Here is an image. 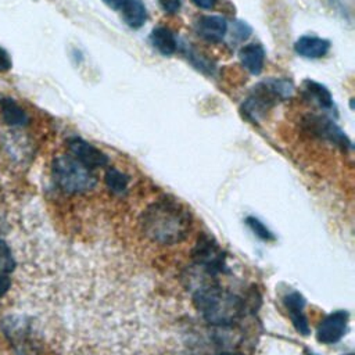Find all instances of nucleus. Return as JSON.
<instances>
[{
  "instance_id": "nucleus-1",
  "label": "nucleus",
  "mask_w": 355,
  "mask_h": 355,
  "mask_svg": "<svg viewBox=\"0 0 355 355\" xmlns=\"http://www.w3.org/2000/svg\"><path fill=\"white\" fill-rule=\"evenodd\" d=\"M139 223L141 233L150 241L161 245H173L189 236L191 216L178 201L159 198L143 211Z\"/></svg>"
},
{
  "instance_id": "nucleus-2",
  "label": "nucleus",
  "mask_w": 355,
  "mask_h": 355,
  "mask_svg": "<svg viewBox=\"0 0 355 355\" xmlns=\"http://www.w3.org/2000/svg\"><path fill=\"white\" fill-rule=\"evenodd\" d=\"M193 304L200 315L212 326L230 327L245 316V300L222 287L215 279L197 286L193 291Z\"/></svg>"
},
{
  "instance_id": "nucleus-3",
  "label": "nucleus",
  "mask_w": 355,
  "mask_h": 355,
  "mask_svg": "<svg viewBox=\"0 0 355 355\" xmlns=\"http://www.w3.org/2000/svg\"><path fill=\"white\" fill-rule=\"evenodd\" d=\"M293 83L287 79H268L252 87L251 94L241 104V112L252 123L261 122L280 100L293 93Z\"/></svg>"
},
{
  "instance_id": "nucleus-4",
  "label": "nucleus",
  "mask_w": 355,
  "mask_h": 355,
  "mask_svg": "<svg viewBox=\"0 0 355 355\" xmlns=\"http://www.w3.org/2000/svg\"><path fill=\"white\" fill-rule=\"evenodd\" d=\"M51 173L55 184L68 194H82L90 191L97 184L93 171L82 165L71 154L54 158Z\"/></svg>"
},
{
  "instance_id": "nucleus-5",
  "label": "nucleus",
  "mask_w": 355,
  "mask_h": 355,
  "mask_svg": "<svg viewBox=\"0 0 355 355\" xmlns=\"http://www.w3.org/2000/svg\"><path fill=\"white\" fill-rule=\"evenodd\" d=\"M194 265L208 277L216 279L219 275L229 273L227 254L219 243L209 234L201 233L191 250Z\"/></svg>"
},
{
  "instance_id": "nucleus-6",
  "label": "nucleus",
  "mask_w": 355,
  "mask_h": 355,
  "mask_svg": "<svg viewBox=\"0 0 355 355\" xmlns=\"http://www.w3.org/2000/svg\"><path fill=\"white\" fill-rule=\"evenodd\" d=\"M349 313L347 311H334L324 316L316 329V340L322 344L331 345L338 343L348 330Z\"/></svg>"
},
{
  "instance_id": "nucleus-7",
  "label": "nucleus",
  "mask_w": 355,
  "mask_h": 355,
  "mask_svg": "<svg viewBox=\"0 0 355 355\" xmlns=\"http://www.w3.org/2000/svg\"><path fill=\"white\" fill-rule=\"evenodd\" d=\"M69 154L89 169L103 168L108 164V157L96 146L80 137H69L67 141Z\"/></svg>"
},
{
  "instance_id": "nucleus-8",
  "label": "nucleus",
  "mask_w": 355,
  "mask_h": 355,
  "mask_svg": "<svg viewBox=\"0 0 355 355\" xmlns=\"http://www.w3.org/2000/svg\"><path fill=\"white\" fill-rule=\"evenodd\" d=\"M304 123L312 135H315L320 139L329 140V141L334 143L336 146H340L341 148L351 147L349 139L344 135V132L331 119H329L326 116L312 115V116H308L304 121Z\"/></svg>"
},
{
  "instance_id": "nucleus-9",
  "label": "nucleus",
  "mask_w": 355,
  "mask_h": 355,
  "mask_svg": "<svg viewBox=\"0 0 355 355\" xmlns=\"http://www.w3.org/2000/svg\"><path fill=\"white\" fill-rule=\"evenodd\" d=\"M283 302L284 306L287 309V313L290 316V320L294 326V329L302 334V336H308L311 329H309V323H308V318L305 315V298L301 293L298 291H290L283 297Z\"/></svg>"
},
{
  "instance_id": "nucleus-10",
  "label": "nucleus",
  "mask_w": 355,
  "mask_h": 355,
  "mask_svg": "<svg viewBox=\"0 0 355 355\" xmlns=\"http://www.w3.org/2000/svg\"><path fill=\"white\" fill-rule=\"evenodd\" d=\"M196 33L207 42H220L227 33V21L219 15H201L194 22Z\"/></svg>"
},
{
  "instance_id": "nucleus-11",
  "label": "nucleus",
  "mask_w": 355,
  "mask_h": 355,
  "mask_svg": "<svg viewBox=\"0 0 355 355\" xmlns=\"http://www.w3.org/2000/svg\"><path fill=\"white\" fill-rule=\"evenodd\" d=\"M330 49V42L318 36H301L294 43V50L298 55L304 58H320L327 54Z\"/></svg>"
},
{
  "instance_id": "nucleus-12",
  "label": "nucleus",
  "mask_w": 355,
  "mask_h": 355,
  "mask_svg": "<svg viewBox=\"0 0 355 355\" xmlns=\"http://www.w3.org/2000/svg\"><path fill=\"white\" fill-rule=\"evenodd\" d=\"M239 58L243 67L252 75H258L263 69L265 50L259 43H250L240 49Z\"/></svg>"
},
{
  "instance_id": "nucleus-13",
  "label": "nucleus",
  "mask_w": 355,
  "mask_h": 355,
  "mask_svg": "<svg viewBox=\"0 0 355 355\" xmlns=\"http://www.w3.org/2000/svg\"><path fill=\"white\" fill-rule=\"evenodd\" d=\"M304 94L306 100H311L312 103L318 104L323 110H331L333 108V97L329 92V89L315 80L306 79L302 83Z\"/></svg>"
},
{
  "instance_id": "nucleus-14",
  "label": "nucleus",
  "mask_w": 355,
  "mask_h": 355,
  "mask_svg": "<svg viewBox=\"0 0 355 355\" xmlns=\"http://www.w3.org/2000/svg\"><path fill=\"white\" fill-rule=\"evenodd\" d=\"M151 44L164 55H171L178 49V42L173 32L165 26H157L150 35Z\"/></svg>"
},
{
  "instance_id": "nucleus-15",
  "label": "nucleus",
  "mask_w": 355,
  "mask_h": 355,
  "mask_svg": "<svg viewBox=\"0 0 355 355\" xmlns=\"http://www.w3.org/2000/svg\"><path fill=\"white\" fill-rule=\"evenodd\" d=\"M122 18L125 24L133 29H137L144 25L147 19V11L146 6L143 4L141 0H129L122 8Z\"/></svg>"
},
{
  "instance_id": "nucleus-16",
  "label": "nucleus",
  "mask_w": 355,
  "mask_h": 355,
  "mask_svg": "<svg viewBox=\"0 0 355 355\" xmlns=\"http://www.w3.org/2000/svg\"><path fill=\"white\" fill-rule=\"evenodd\" d=\"M0 111H1L3 119L7 125L24 126L28 121L25 111L10 97L0 98Z\"/></svg>"
},
{
  "instance_id": "nucleus-17",
  "label": "nucleus",
  "mask_w": 355,
  "mask_h": 355,
  "mask_svg": "<svg viewBox=\"0 0 355 355\" xmlns=\"http://www.w3.org/2000/svg\"><path fill=\"white\" fill-rule=\"evenodd\" d=\"M129 176L126 173H123L122 171L116 169V168H108L105 171L104 175V182L107 189L112 193V194H125L128 191V186H129Z\"/></svg>"
},
{
  "instance_id": "nucleus-18",
  "label": "nucleus",
  "mask_w": 355,
  "mask_h": 355,
  "mask_svg": "<svg viewBox=\"0 0 355 355\" xmlns=\"http://www.w3.org/2000/svg\"><path fill=\"white\" fill-rule=\"evenodd\" d=\"M245 225L250 227V230L261 240L263 241H273L275 240V234L266 227V225L263 222H261L258 218L255 216H247L245 218Z\"/></svg>"
},
{
  "instance_id": "nucleus-19",
  "label": "nucleus",
  "mask_w": 355,
  "mask_h": 355,
  "mask_svg": "<svg viewBox=\"0 0 355 355\" xmlns=\"http://www.w3.org/2000/svg\"><path fill=\"white\" fill-rule=\"evenodd\" d=\"M15 268V259L11 254L10 247L0 240V275H8Z\"/></svg>"
},
{
  "instance_id": "nucleus-20",
  "label": "nucleus",
  "mask_w": 355,
  "mask_h": 355,
  "mask_svg": "<svg viewBox=\"0 0 355 355\" xmlns=\"http://www.w3.org/2000/svg\"><path fill=\"white\" fill-rule=\"evenodd\" d=\"M161 10L166 14H176L180 10L182 1L180 0H158Z\"/></svg>"
},
{
  "instance_id": "nucleus-21",
  "label": "nucleus",
  "mask_w": 355,
  "mask_h": 355,
  "mask_svg": "<svg viewBox=\"0 0 355 355\" xmlns=\"http://www.w3.org/2000/svg\"><path fill=\"white\" fill-rule=\"evenodd\" d=\"M11 65H12V61L8 51L0 46V72L10 71Z\"/></svg>"
},
{
  "instance_id": "nucleus-22",
  "label": "nucleus",
  "mask_w": 355,
  "mask_h": 355,
  "mask_svg": "<svg viewBox=\"0 0 355 355\" xmlns=\"http://www.w3.org/2000/svg\"><path fill=\"white\" fill-rule=\"evenodd\" d=\"M10 286H11V280L8 275H0V298L8 291Z\"/></svg>"
},
{
  "instance_id": "nucleus-23",
  "label": "nucleus",
  "mask_w": 355,
  "mask_h": 355,
  "mask_svg": "<svg viewBox=\"0 0 355 355\" xmlns=\"http://www.w3.org/2000/svg\"><path fill=\"white\" fill-rule=\"evenodd\" d=\"M128 1H129V0H103V3L107 4L110 8H112V10H119V11H121V8H122Z\"/></svg>"
},
{
  "instance_id": "nucleus-24",
  "label": "nucleus",
  "mask_w": 355,
  "mask_h": 355,
  "mask_svg": "<svg viewBox=\"0 0 355 355\" xmlns=\"http://www.w3.org/2000/svg\"><path fill=\"white\" fill-rule=\"evenodd\" d=\"M198 8H204V10H209L212 8L218 0H191Z\"/></svg>"
},
{
  "instance_id": "nucleus-25",
  "label": "nucleus",
  "mask_w": 355,
  "mask_h": 355,
  "mask_svg": "<svg viewBox=\"0 0 355 355\" xmlns=\"http://www.w3.org/2000/svg\"><path fill=\"white\" fill-rule=\"evenodd\" d=\"M216 355H243V354H239V352H219Z\"/></svg>"
},
{
  "instance_id": "nucleus-26",
  "label": "nucleus",
  "mask_w": 355,
  "mask_h": 355,
  "mask_svg": "<svg viewBox=\"0 0 355 355\" xmlns=\"http://www.w3.org/2000/svg\"><path fill=\"white\" fill-rule=\"evenodd\" d=\"M343 355H354L352 352H348V354H343Z\"/></svg>"
}]
</instances>
